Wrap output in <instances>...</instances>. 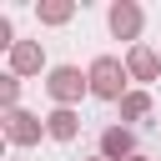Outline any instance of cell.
<instances>
[{
	"label": "cell",
	"instance_id": "1",
	"mask_svg": "<svg viewBox=\"0 0 161 161\" xmlns=\"http://www.w3.org/2000/svg\"><path fill=\"white\" fill-rule=\"evenodd\" d=\"M86 75H91V96H96V101H116V106H121V101L131 96V86H126V80H131V75H126V60H116V55H96V60L86 65Z\"/></svg>",
	"mask_w": 161,
	"mask_h": 161
},
{
	"label": "cell",
	"instance_id": "2",
	"mask_svg": "<svg viewBox=\"0 0 161 161\" xmlns=\"http://www.w3.org/2000/svg\"><path fill=\"white\" fill-rule=\"evenodd\" d=\"M45 96H50L55 106H70V111H75V101L91 96V75H86L80 65H50V70H45Z\"/></svg>",
	"mask_w": 161,
	"mask_h": 161
},
{
	"label": "cell",
	"instance_id": "3",
	"mask_svg": "<svg viewBox=\"0 0 161 161\" xmlns=\"http://www.w3.org/2000/svg\"><path fill=\"white\" fill-rule=\"evenodd\" d=\"M141 25H146V10H141L136 0H116V5L106 10V30H111L116 40H131V45H141Z\"/></svg>",
	"mask_w": 161,
	"mask_h": 161
},
{
	"label": "cell",
	"instance_id": "4",
	"mask_svg": "<svg viewBox=\"0 0 161 161\" xmlns=\"http://www.w3.org/2000/svg\"><path fill=\"white\" fill-rule=\"evenodd\" d=\"M45 136V116H35V111H5V141L10 146H35Z\"/></svg>",
	"mask_w": 161,
	"mask_h": 161
},
{
	"label": "cell",
	"instance_id": "5",
	"mask_svg": "<svg viewBox=\"0 0 161 161\" xmlns=\"http://www.w3.org/2000/svg\"><path fill=\"white\" fill-rule=\"evenodd\" d=\"M5 70L20 75V80H25V75H40V70H45V45H40V40H20V45L5 55Z\"/></svg>",
	"mask_w": 161,
	"mask_h": 161
},
{
	"label": "cell",
	"instance_id": "6",
	"mask_svg": "<svg viewBox=\"0 0 161 161\" xmlns=\"http://www.w3.org/2000/svg\"><path fill=\"white\" fill-rule=\"evenodd\" d=\"M101 156H106V161H131V156H141V151H136V131H131V126H106V131H101Z\"/></svg>",
	"mask_w": 161,
	"mask_h": 161
},
{
	"label": "cell",
	"instance_id": "7",
	"mask_svg": "<svg viewBox=\"0 0 161 161\" xmlns=\"http://www.w3.org/2000/svg\"><path fill=\"white\" fill-rule=\"evenodd\" d=\"M126 75H131V80H141V86H151V80L161 75V55H156L146 40H141V45H131V50H126Z\"/></svg>",
	"mask_w": 161,
	"mask_h": 161
},
{
	"label": "cell",
	"instance_id": "8",
	"mask_svg": "<svg viewBox=\"0 0 161 161\" xmlns=\"http://www.w3.org/2000/svg\"><path fill=\"white\" fill-rule=\"evenodd\" d=\"M45 136L60 141V146H70V141L80 136V116H75L70 106H50V111H45Z\"/></svg>",
	"mask_w": 161,
	"mask_h": 161
},
{
	"label": "cell",
	"instance_id": "9",
	"mask_svg": "<svg viewBox=\"0 0 161 161\" xmlns=\"http://www.w3.org/2000/svg\"><path fill=\"white\" fill-rule=\"evenodd\" d=\"M75 15V0H35V20L40 25H65Z\"/></svg>",
	"mask_w": 161,
	"mask_h": 161
},
{
	"label": "cell",
	"instance_id": "10",
	"mask_svg": "<svg viewBox=\"0 0 161 161\" xmlns=\"http://www.w3.org/2000/svg\"><path fill=\"white\" fill-rule=\"evenodd\" d=\"M146 116H151V96L146 91H131L121 101V121H146Z\"/></svg>",
	"mask_w": 161,
	"mask_h": 161
},
{
	"label": "cell",
	"instance_id": "11",
	"mask_svg": "<svg viewBox=\"0 0 161 161\" xmlns=\"http://www.w3.org/2000/svg\"><path fill=\"white\" fill-rule=\"evenodd\" d=\"M0 106L5 111H20V75H10V70L0 75Z\"/></svg>",
	"mask_w": 161,
	"mask_h": 161
},
{
	"label": "cell",
	"instance_id": "12",
	"mask_svg": "<svg viewBox=\"0 0 161 161\" xmlns=\"http://www.w3.org/2000/svg\"><path fill=\"white\" fill-rule=\"evenodd\" d=\"M86 161H106V156H101V151H96V156H86Z\"/></svg>",
	"mask_w": 161,
	"mask_h": 161
},
{
	"label": "cell",
	"instance_id": "13",
	"mask_svg": "<svg viewBox=\"0 0 161 161\" xmlns=\"http://www.w3.org/2000/svg\"><path fill=\"white\" fill-rule=\"evenodd\" d=\"M131 161H151V156H131Z\"/></svg>",
	"mask_w": 161,
	"mask_h": 161
}]
</instances>
